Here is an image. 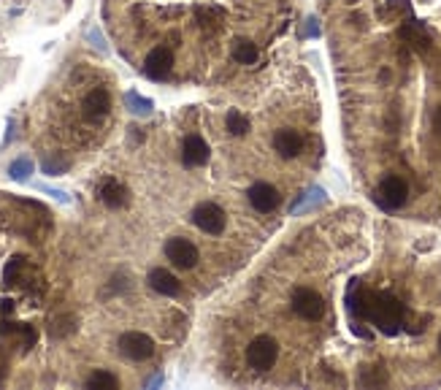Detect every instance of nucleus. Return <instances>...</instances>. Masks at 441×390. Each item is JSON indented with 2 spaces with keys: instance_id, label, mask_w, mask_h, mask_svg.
Masks as SVG:
<instances>
[{
  "instance_id": "9d476101",
  "label": "nucleus",
  "mask_w": 441,
  "mask_h": 390,
  "mask_svg": "<svg viewBox=\"0 0 441 390\" xmlns=\"http://www.w3.org/2000/svg\"><path fill=\"white\" fill-rule=\"evenodd\" d=\"M398 36H401L403 43H409L415 52H420V54L430 52V36L420 19H406L401 25V30H398Z\"/></svg>"
},
{
  "instance_id": "dca6fc26",
  "label": "nucleus",
  "mask_w": 441,
  "mask_h": 390,
  "mask_svg": "<svg viewBox=\"0 0 441 390\" xmlns=\"http://www.w3.org/2000/svg\"><path fill=\"white\" fill-rule=\"evenodd\" d=\"M0 334L3 337H11V339H19V344H22V350H30L33 344H36V328L33 325H25V323H9V320H3L0 325Z\"/></svg>"
},
{
  "instance_id": "aec40b11",
  "label": "nucleus",
  "mask_w": 441,
  "mask_h": 390,
  "mask_svg": "<svg viewBox=\"0 0 441 390\" xmlns=\"http://www.w3.org/2000/svg\"><path fill=\"white\" fill-rule=\"evenodd\" d=\"M125 106H128V111L135 114V117H149V114L155 111V103H152L149 98H144V95H138L135 90H128V93H125Z\"/></svg>"
},
{
  "instance_id": "f8f14e48",
  "label": "nucleus",
  "mask_w": 441,
  "mask_h": 390,
  "mask_svg": "<svg viewBox=\"0 0 441 390\" xmlns=\"http://www.w3.org/2000/svg\"><path fill=\"white\" fill-rule=\"evenodd\" d=\"M182 163L187 168H201V165L209 163V144L198 133L185 138V144H182Z\"/></svg>"
},
{
  "instance_id": "a211bd4d",
  "label": "nucleus",
  "mask_w": 441,
  "mask_h": 390,
  "mask_svg": "<svg viewBox=\"0 0 441 390\" xmlns=\"http://www.w3.org/2000/svg\"><path fill=\"white\" fill-rule=\"evenodd\" d=\"M325 203V190L322 188H308L298 201L290 206V215H301V212H308V209H314V206H320Z\"/></svg>"
},
{
  "instance_id": "7c9ffc66",
  "label": "nucleus",
  "mask_w": 441,
  "mask_h": 390,
  "mask_svg": "<svg viewBox=\"0 0 441 390\" xmlns=\"http://www.w3.org/2000/svg\"><path fill=\"white\" fill-rule=\"evenodd\" d=\"M433 128H436V133L441 135V108L436 111V114H433Z\"/></svg>"
},
{
  "instance_id": "f03ea898",
  "label": "nucleus",
  "mask_w": 441,
  "mask_h": 390,
  "mask_svg": "<svg viewBox=\"0 0 441 390\" xmlns=\"http://www.w3.org/2000/svg\"><path fill=\"white\" fill-rule=\"evenodd\" d=\"M279 358V344L274 337H257L249 342L247 347V364L252 366L254 371H268Z\"/></svg>"
},
{
  "instance_id": "cd10ccee",
  "label": "nucleus",
  "mask_w": 441,
  "mask_h": 390,
  "mask_svg": "<svg viewBox=\"0 0 441 390\" xmlns=\"http://www.w3.org/2000/svg\"><path fill=\"white\" fill-rule=\"evenodd\" d=\"M385 11L388 14H406L409 11V0H390Z\"/></svg>"
},
{
  "instance_id": "393cba45",
  "label": "nucleus",
  "mask_w": 441,
  "mask_h": 390,
  "mask_svg": "<svg viewBox=\"0 0 441 390\" xmlns=\"http://www.w3.org/2000/svg\"><path fill=\"white\" fill-rule=\"evenodd\" d=\"M41 168H43V174L46 176H60V174H66L68 163L66 160H49V158H46Z\"/></svg>"
},
{
  "instance_id": "72a5a7b5",
  "label": "nucleus",
  "mask_w": 441,
  "mask_h": 390,
  "mask_svg": "<svg viewBox=\"0 0 441 390\" xmlns=\"http://www.w3.org/2000/svg\"><path fill=\"white\" fill-rule=\"evenodd\" d=\"M439 347H441V339H439Z\"/></svg>"
},
{
  "instance_id": "1a4fd4ad",
  "label": "nucleus",
  "mask_w": 441,
  "mask_h": 390,
  "mask_svg": "<svg viewBox=\"0 0 441 390\" xmlns=\"http://www.w3.org/2000/svg\"><path fill=\"white\" fill-rule=\"evenodd\" d=\"M249 203H252V209H257L260 215H268V212L279 209L281 195L274 185H268V182H257V185L249 188Z\"/></svg>"
},
{
  "instance_id": "a878e982",
  "label": "nucleus",
  "mask_w": 441,
  "mask_h": 390,
  "mask_svg": "<svg viewBox=\"0 0 441 390\" xmlns=\"http://www.w3.org/2000/svg\"><path fill=\"white\" fill-rule=\"evenodd\" d=\"M87 39L93 41V46H98L100 52H108L106 39H103V33H100V27H90V30H87Z\"/></svg>"
},
{
  "instance_id": "f257e3e1",
  "label": "nucleus",
  "mask_w": 441,
  "mask_h": 390,
  "mask_svg": "<svg viewBox=\"0 0 441 390\" xmlns=\"http://www.w3.org/2000/svg\"><path fill=\"white\" fill-rule=\"evenodd\" d=\"M347 309L349 314L358 320H368L371 325H376L382 334L388 337H395L401 331L403 317H406V309L398 298H393L390 293H376V290H363L360 282L349 284L347 293Z\"/></svg>"
},
{
  "instance_id": "9b49d317",
  "label": "nucleus",
  "mask_w": 441,
  "mask_h": 390,
  "mask_svg": "<svg viewBox=\"0 0 441 390\" xmlns=\"http://www.w3.org/2000/svg\"><path fill=\"white\" fill-rule=\"evenodd\" d=\"M81 111H84V117L90 122L103 120L108 111H111V95H108V90H103V87L90 90L87 98H84V103H81Z\"/></svg>"
},
{
  "instance_id": "c85d7f7f",
  "label": "nucleus",
  "mask_w": 441,
  "mask_h": 390,
  "mask_svg": "<svg viewBox=\"0 0 441 390\" xmlns=\"http://www.w3.org/2000/svg\"><path fill=\"white\" fill-rule=\"evenodd\" d=\"M36 188H38L41 193H49V195H52V198H57V201H63V203L71 201V198H68L63 190H52V188H46V185H36Z\"/></svg>"
},
{
  "instance_id": "0eeeda50",
  "label": "nucleus",
  "mask_w": 441,
  "mask_h": 390,
  "mask_svg": "<svg viewBox=\"0 0 441 390\" xmlns=\"http://www.w3.org/2000/svg\"><path fill=\"white\" fill-rule=\"evenodd\" d=\"M165 257L174 263L176 269H195L198 263V247L182 236H174L165 242Z\"/></svg>"
},
{
  "instance_id": "2f4dec72",
  "label": "nucleus",
  "mask_w": 441,
  "mask_h": 390,
  "mask_svg": "<svg viewBox=\"0 0 441 390\" xmlns=\"http://www.w3.org/2000/svg\"><path fill=\"white\" fill-rule=\"evenodd\" d=\"M14 309V301H3V314H11Z\"/></svg>"
},
{
  "instance_id": "2eb2a0df",
  "label": "nucleus",
  "mask_w": 441,
  "mask_h": 390,
  "mask_svg": "<svg viewBox=\"0 0 441 390\" xmlns=\"http://www.w3.org/2000/svg\"><path fill=\"white\" fill-rule=\"evenodd\" d=\"M98 198L106 203L108 209H122V206L128 203V188H125L122 182L108 176V179H103L100 190H98Z\"/></svg>"
},
{
  "instance_id": "b1692460",
  "label": "nucleus",
  "mask_w": 441,
  "mask_h": 390,
  "mask_svg": "<svg viewBox=\"0 0 441 390\" xmlns=\"http://www.w3.org/2000/svg\"><path fill=\"white\" fill-rule=\"evenodd\" d=\"M225 125L233 135H247V130H249V120H247V114H241V111H230Z\"/></svg>"
},
{
  "instance_id": "c756f323",
  "label": "nucleus",
  "mask_w": 441,
  "mask_h": 390,
  "mask_svg": "<svg viewBox=\"0 0 441 390\" xmlns=\"http://www.w3.org/2000/svg\"><path fill=\"white\" fill-rule=\"evenodd\" d=\"M306 36H320V27H317V22H314V19H308V30H306Z\"/></svg>"
},
{
  "instance_id": "473e14b6",
  "label": "nucleus",
  "mask_w": 441,
  "mask_h": 390,
  "mask_svg": "<svg viewBox=\"0 0 441 390\" xmlns=\"http://www.w3.org/2000/svg\"><path fill=\"white\" fill-rule=\"evenodd\" d=\"M3 379H6V364L0 361V382H3Z\"/></svg>"
},
{
  "instance_id": "423d86ee",
  "label": "nucleus",
  "mask_w": 441,
  "mask_h": 390,
  "mask_svg": "<svg viewBox=\"0 0 441 390\" xmlns=\"http://www.w3.org/2000/svg\"><path fill=\"white\" fill-rule=\"evenodd\" d=\"M192 222H195L203 233H209V236H219L227 225V217L217 203L206 201V203H198V206H195V212H192Z\"/></svg>"
},
{
  "instance_id": "ddd939ff",
  "label": "nucleus",
  "mask_w": 441,
  "mask_h": 390,
  "mask_svg": "<svg viewBox=\"0 0 441 390\" xmlns=\"http://www.w3.org/2000/svg\"><path fill=\"white\" fill-rule=\"evenodd\" d=\"M274 149H276V155L284 158V160H290V158H298L301 155V149H303V135L293 130V128H281L274 133Z\"/></svg>"
},
{
  "instance_id": "20e7f679",
  "label": "nucleus",
  "mask_w": 441,
  "mask_h": 390,
  "mask_svg": "<svg viewBox=\"0 0 441 390\" xmlns=\"http://www.w3.org/2000/svg\"><path fill=\"white\" fill-rule=\"evenodd\" d=\"M293 312L308 323H317L325 317V301L311 287H295L293 290Z\"/></svg>"
},
{
  "instance_id": "7ed1b4c3",
  "label": "nucleus",
  "mask_w": 441,
  "mask_h": 390,
  "mask_svg": "<svg viewBox=\"0 0 441 390\" xmlns=\"http://www.w3.org/2000/svg\"><path fill=\"white\" fill-rule=\"evenodd\" d=\"M374 198L382 209L395 212V209H401L403 203H406V198H409V185L403 182L401 176H385V179L379 182V188H376Z\"/></svg>"
},
{
  "instance_id": "6e6552de",
  "label": "nucleus",
  "mask_w": 441,
  "mask_h": 390,
  "mask_svg": "<svg viewBox=\"0 0 441 390\" xmlns=\"http://www.w3.org/2000/svg\"><path fill=\"white\" fill-rule=\"evenodd\" d=\"M174 71V52L168 46H155L144 60V73L152 81H162L171 76Z\"/></svg>"
},
{
  "instance_id": "4468645a",
  "label": "nucleus",
  "mask_w": 441,
  "mask_h": 390,
  "mask_svg": "<svg viewBox=\"0 0 441 390\" xmlns=\"http://www.w3.org/2000/svg\"><path fill=\"white\" fill-rule=\"evenodd\" d=\"M147 282H149V287H152L155 293H160V296L174 298L182 293V282L176 279L171 271H165V269H152L147 277Z\"/></svg>"
},
{
  "instance_id": "4be33fe9",
  "label": "nucleus",
  "mask_w": 441,
  "mask_h": 390,
  "mask_svg": "<svg viewBox=\"0 0 441 390\" xmlns=\"http://www.w3.org/2000/svg\"><path fill=\"white\" fill-rule=\"evenodd\" d=\"M87 388H95V390H114L120 388V379L114 377L111 371H95L87 377Z\"/></svg>"
},
{
  "instance_id": "412c9836",
  "label": "nucleus",
  "mask_w": 441,
  "mask_h": 390,
  "mask_svg": "<svg viewBox=\"0 0 441 390\" xmlns=\"http://www.w3.org/2000/svg\"><path fill=\"white\" fill-rule=\"evenodd\" d=\"M233 60L241 63V66H252L254 60H257V46L247 39L236 41V46H233Z\"/></svg>"
},
{
  "instance_id": "39448f33",
  "label": "nucleus",
  "mask_w": 441,
  "mask_h": 390,
  "mask_svg": "<svg viewBox=\"0 0 441 390\" xmlns=\"http://www.w3.org/2000/svg\"><path fill=\"white\" fill-rule=\"evenodd\" d=\"M120 352L128 358V361H149L155 355V342L149 334H141V331H128L120 337Z\"/></svg>"
},
{
  "instance_id": "f3484780",
  "label": "nucleus",
  "mask_w": 441,
  "mask_h": 390,
  "mask_svg": "<svg viewBox=\"0 0 441 390\" xmlns=\"http://www.w3.org/2000/svg\"><path fill=\"white\" fill-rule=\"evenodd\" d=\"M76 325H79L76 314L63 312V314H57L52 323H49V337L52 339H66V337H71V334L76 331Z\"/></svg>"
},
{
  "instance_id": "6ab92c4d",
  "label": "nucleus",
  "mask_w": 441,
  "mask_h": 390,
  "mask_svg": "<svg viewBox=\"0 0 441 390\" xmlns=\"http://www.w3.org/2000/svg\"><path fill=\"white\" fill-rule=\"evenodd\" d=\"M25 271H27V260L22 255L11 257L9 263H6V269H3V284H9V287H14V284H22V279H25Z\"/></svg>"
},
{
  "instance_id": "bb28decb",
  "label": "nucleus",
  "mask_w": 441,
  "mask_h": 390,
  "mask_svg": "<svg viewBox=\"0 0 441 390\" xmlns=\"http://www.w3.org/2000/svg\"><path fill=\"white\" fill-rule=\"evenodd\" d=\"M198 22H201V27H212V30H214V27L219 25L212 9H198Z\"/></svg>"
},
{
  "instance_id": "5701e85b",
  "label": "nucleus",
  "mask_w": 441,
  "mask_h": 390,
  "mask_svg": "<svg viewBox=\"0 0 441 390\" xmlns=\"http://www.w3.org/2000/svg\"><path fill=\"white\" fill-rule=\"evenodd\" d=\"M33 174V160L30 158H16V160L9 165V176H11L14 182H27Z\"/></svg>"
}]
</instances>
